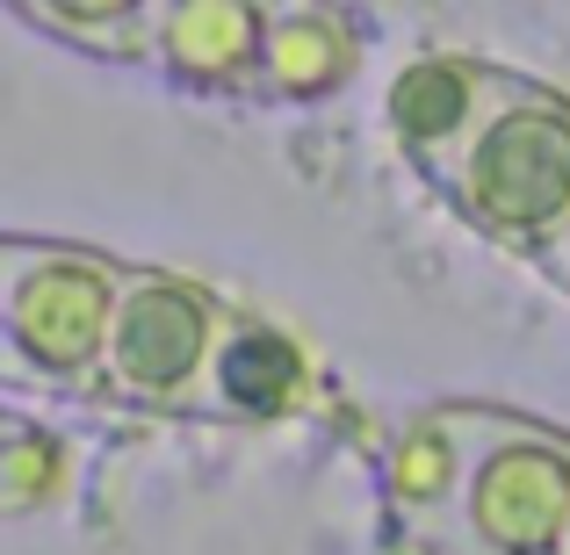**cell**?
Masks as SVG:
<instances>
[{
    "label": "cell",
    "instance_id": "obj_1",
    "mask_svg": "<svg viewBox=\"0 0 570 555\" xmlns=\"http://www.w3.org/2000/svg\"><path fill=\"white\" fill-rule=\"evenodd\" d=\"M484 246L542 260L570 224V95L505 66L499 95L476 109L462 145L426 181Z\"/></svg>",
    "mask_w": 570,
    "mask_h": 555
},
{
    "label": "cell",
    "instance_id": "obj_2",
    "mask_svg": "<svg viewBox=\"0 0 570 555\" xmlns=\"http://www.w3.org/2000/svg\"><path fill=\"white\" fill-rule=\"evenodd\" d=\"M124 275V252L0 231V389L101 404V354Z\"/></svg>",
    "mask_w": 570,
    "mask_h": 555
},
{
    "label": "cell",
    "instance_id": "obj_3",
    "mask_svg": "<svg viewBox=\"0 0 570 555\" xmlns=\"http://www.w3.org/2000/svg\"><path fill=\"white\" fill-rule=\"evenodd\" d=\"M570 527V433L499 404H462V476L426 548L557 555Z\"/></svg>",
    "mask_w": 570,
    "mask_h": 555
},
{
    "label": "cell",
    "instance_id": "obj_4",
    "mask_svg": "<svg viewBox=\"0 0 570 555\" xmlns=\"http://www.w3.org/2000/svg\"><path fill=\"white\" fill-rule=\"evenodd\" d=\"M224 318H232V296H217L209 281L181 275V267L130 260L124 296H116V325H109V354H101V404L124 418L203 426Z\"/></svg>",
    "mask_w": 570,
    "mask_h": 555
},
{
    "label": "cell",
    "instance_id": "obj_5",
    "mask_svg": "<svg viewBox=\"0 0 570 555\" xmlns=\"http://www.w3.org/2000/svg\"><path fill=\"white\" fill-rule=\"evenodd\" d=\"M282 0H167L153 29V80L203 101L267 109V43Z\"/></svg>",
    "mask_w": 570,
    "mask_h": 555
},
{
    "label": "cell",
    "instance_id": "obj_6",
    "mask_svg": "<svg viewBox=\"0 0 570 555\" xmlns=\"http://www.w3.org/2000/svg\"><path fill=\"white\" fill-rule=\"evenodd\" d=\"M318 404V354L267 310L232 304L209 361L203 426H289Z\"/></svg>",
    "mask_w": 570,
    "mask_h": 555
},
{
    "label": "cell",
    "instance_id": "obj_7",
    "mask_svg": "<svg viewBox=\"0 0 570 555\" xmlns=\"http://www.w3.org/2000/svg\"><path fill=\"white\" fill-rule=\"evenodd\" d=\"M499 80H505V66L470 58V51H419V58L397 66V80H390V95H383V130H390L397 159L419 181L441 174V159L462 145V130L476 123V109L499 95Z\"/></svg>",
    "mask_w": 570,
    "mask_h": 555
},
{
    "label": "cell",
    "instance_id": "obj_8",
    "mask_svg": "<svg viewBox=\"0 0 570 555\" xmlns=\"http://www.w3.org/2000/svg\"><path fill=\"white\" fill-rule=\"evenodd\" d=\"M455 476H462V404H426V412H412L383 447L390 527H397L404 542H433L448 498H455Z\"/></svg>",
    "mask_w": 570,
    "mask_h": 555
},
{
    "label": "cell",
    "instance_id": "obj_9",
    "mask_svg": "<svg viewBox=\"0 0 570 555\" xmlns=\"http://www.w3.org/2000/svg\"><path fill=\"white\" fill-rule=\"evenodd\" d=\"M22 29L66 43V51L95 58V66L145 72L153 66V29L167 0H0Z\"/></svg>",
    "mask_w": 570,
    "mask_h": 555
},
{
    "label": "cell",
    "instance_id": "obj_10",
    "mask_svg": "<svg viewBox=\"0 0 570 555\" xmlns=\"http://www.w3.org/2000/svg\"><path fill=\"white\" fill-rule=\"evenodd\" d=\"M72 476H80V455H72L66 433L0 397V519H29V513L66 505Z\"/></svg>",
    "mask_w": 570,
    "mask_h": 555
},
{
    "label": "cell",
    "instance_id": "obj_11",
    "mask_svg": "<svg viewBox=\"0 0 570 555\" xmlns=\"http://www.w3.org/2000/svg\"><path fill=\"white\" fill-rule=\"evenodd\" d=\"M534 267H542V275H549V281H557V289L570 296V224L557 231V246H549V252H542V260H534Z\"/></svg>",
    "mask_w": 570,
    "mask_h": 555
},
{
    "label": "cell",
    "instance_id": "obj_12",
    "mask_svg": "<svg viewBox=\"0 0 570 555\" xmlns=\"http://www.w3.org/2000/svg\"><path fill=\"white\" fill-rule=\"evenodd\" d=\"M557 555H570V527H563V548H557Z\"/></svg>",
    "mask_w": 570,
    "mask_h": 555
}]
</instances>
